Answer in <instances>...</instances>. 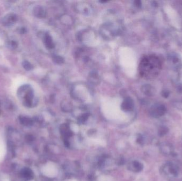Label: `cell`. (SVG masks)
I'll list each match as a JSON object with an SVG mask.
<instances>
[{
  "mask_svg": "<svg viewBox=\"0 0 182 181\" xmlns=\"http://www.w3.org/2000/svg\"><path fill=\"white\" fill-rule=\"evenodd\" d=\"M133 167L134 168V171L139 172L142 169V165L141 164V163H139L137 162H134L133 164Z\"/></svg>",
  "mask_w": 182,
  "mask_h": 181,
  "instance_id": "30bf717a",
  "label": "cell"
},
{
  "mask_svg": "<svg viewBox=\"0 0 182 181\" xmlns=\"http://www.w3.org/2000/svg\"><path fill=\"white\" fill-rule=\"evenodd\" d=\"M20 176L24 181H30L33 178V173L28 168H24L21 170L20 172Z\"/></svg>",
  "mask_w": 182,
  "mask_h": 181,
  "instance_id": "3957f363",
  "label": "cell"
},
{
  "mask_svg": "<svg viewBox=\"0 0 182 181\" xmlns=\"http://www.w3.org/2000/svg\"><path fill=\"white\" fill-rule=\"evenodd\" d=\"M34 13L37 17H44L45 16L44 10L41 6H36L34 9Z\"/></svg>",
  "mask_w": 182,
  "mask_h": 181,
  "instance_id": "ba28073f",
  "label": "cell"
},
{
  "mask_svg": "<svg viewBox=\"0 0 182 181\" xmlns=\"http://www.w3.org/2000/svg\"><path fill=\"white\" fill-rule=\"evenodd\" d=\"M53 60L56 63L62 64L64 63V58L58 55H55L53 57Z\"/></svg>",
  "mask_w": 182,
  "mask_h": 181,
  "instance_id": "7c38bea8",
  "label": "cell"
},
{
  "mask_svg": "<svg viewBox=\"0 0 182 181\" xmlns=\"http://www.w3.org/2000/svg\"><path fill=\"white\" fill-rule=\"evenodd\" d=\"M162 63L160 59L155 55H149L143 57L139 65L141 76L146 79H154L161 71Z\"/></svg>",
  "mask_w": 182,
  "mask_h": 181,
  "instance_id": "6da1fadb",
  "label": "cell"
},
{
  "mask_svg": "<svg viewBox=\"0 0 182 181\" xmlns=\"http://www.w3.org/2000/svg\"><path fill=\"white\" fill-rule=\"evenodd\" d=\"M22 65H23V67L24 68V69H26L27 71H29V70H30L33 69V65L27 61H24L22 63Z\"/></svg>",
  "mask_w": 182,
  "mask_h": 181,
  "instance_id": "8fae6325",
  "label": "cell"
},
{
  "mask_svg": "<svg viewBox=\"0 0 182 181\" xmlns=\"http://www.w3.org/2000/svg\"><path fill=\"white\" fill-rule=\"evenodd\" d=\"M16 19H17L16 15L14 14L11 13L9 15H8L5 17H4L2 22L4 25L9 26H11L14 23H15Z\"/></svg>",
  "mask_w": 182,
  "mask_h": 181,
  "instance_id": "5b68a950",
  "label": "cell"
},
{
  "mask_svg": "<svg viewBox=\"0 0 182 181\" xmlns=\"http://www.w3.org/2000/svg\"><path fill=\"white\" fill-rule=\"evenodd\" d=\"M18 95L19 98L24 99V104L27 107L33 105L34 95L33 90L29 86L24 85L22 86L18 91Z\"/></svg>",
  "mask_w": 182,
  "mask_h": 181,
  "instance_id": "7a4b0ae2",
  "label": "cell"
},
{
  "mask_svg": "<svg viewBox=\"0 0 182 181\" xmlns=\"http://www.w3.org/2000/svg\"><path fill=\"white\" fill-rule=\"evenodd\" d=\"M133 102L131 98L127 97L125 99L121 104V109L125 111H130L133 108Z\"/></svg>",
  "mask_w": 182,
  "mask_h": 181,
  "instance_id": "277c9868",
  "label": "cell"
},
{
  "mask_svg": "<svg viewBox=\"0 0 182 181\" xmlns=\"http://www.w3.org/2000/svg\"><path fill=\"white\" fill-rule=\"evenodd\" d=\"M44 42L46 47L49 49H52L55 47L54 43L51 37L49 34H46L44 38Z\"/></svg>",
  "mask_w": 182,
  "mask_h": 181,
  "instance_id": "8992f818",
  "label": "cell"
},
{
  "mask_svg": "<svg viewBox=\"0 0 182 181\" xmlns=\"http://www.w3.org/2000/svg\"><path fill=\"white\" fill-rule=\"evenodd\" d=\"M150 88H151V87H150V86H144V87H143V88L142 89L143 93L145 94L148 95L151 94V89L148 90V89H150Z\"/></svg>",
  "mask_w": 182,
  "mask_h": 181,
  "instance_id": "4fadbf2b",
  "label": "cell"
},
{
  "mask_svg": "<svg viewBox=\"0 0 182 181\" xmlns=\"http://www.w3.org/2000/svg\"><path fill=\"white\" fill-rule=\"evenodd\" d=\"M152 113L154 115L158 116V115H162L164 114L165 112V109L163 106H156L153 107L152 109Z\"/></svg>",
  "mask_w": 182,
  "mask_h": 181,
  "instance_id": "52a82bcc",
  "label": "cell"
},
{
  "mask_svg": "<svg viewBox=\"0 0 182 181\" xmlns=\"http://www.w3.org/2000/svg\"><path fill=\"white\" fill-rule=\"evenodd\" d=\"M20 120L21 123L24 125H29L32 123V121L30 120V118L25 116H20Z\"/></svg>",
  "mask_w": 182,
  "mask_h": 181,
  "instance_id": "9c48e42d",
  "label": "cell"
},
{
  "mask_svg": "<svg viewBox=\"0 0 182 181\" xmlns=\"http://www.w3.org/2000/svg\"><path fill=\"white\" fill-rule=\"evenodd\" d=\"M136 6H141V2L140 1H135V2Z\"/></svg>",
  "mask_w": 182,
  "mask_h": 181,
  "instance_id": "5bb4252c",
  "label": "cell"
}]
</instances>
